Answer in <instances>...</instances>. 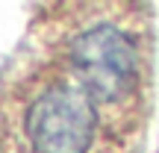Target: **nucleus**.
Returning <instances> with one entry per match:
<instances>
[{"instance_id":"nucleus-2","label":"nucleus","mask_w":159,"mask_h":153,"mask_svg":"<svg viewBox=\"0 0 159 153\" xmlns=\"http://www.w3.org/2000/svg\"><path fill=\"white\" fill-rule=\"evenodd\" d=\"M130 6H65L47 38L50 53L106 109L142 124L150 88L148 35Z\"/></svg>"},{"instance_id":"nucleus-1","label":"nucleus","mask_w":159,"mask_h":153,"mask_svg":"<svg viewBox=\"0 0 159 153\" xmlns=\"http://www.w3.org/2000/svg\"><path fill=\"white\" fill-rule=\"evenodd\" d=\"M139 136L53 53L6 91V153H136Z\"/></svg>"}]
</instances>
